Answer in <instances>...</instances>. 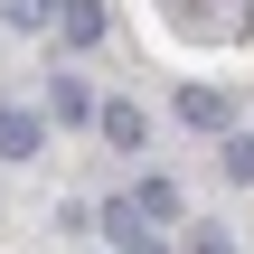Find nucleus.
Wrapping results in <instances>:
<instances>
[{
    "label": "nucleus",
    "mask_w": 254,
    "mask_h": 254,
    "mask_svg": "<svg viewBox=\"0 0 254 254\" xmlns=\"http://www.w3.org/2000/svg\"><path fill=\"white\" fill-rule=\"evenodd\" d=\"M189 254H236V236H226V226H198V245Z\"/></svg>",
    "instance_id": "obj_9"
},
{
    "label": "nucleus",
    "mask_w": 254,
    "mask_h": 254,
    "mask_svg": "<svg viewBox=\"0 0 254 254\" xmlns=\"http://www.w3.org/2000/svg\"><path fill=\"white\" fill-rule=\"evenodd\" d=\"M47 113H57V123H85V113H94L85 75H57V85H47Z\"/></svg>",
    "instance_id": "obj_6"
},
{
    "label": "nucleus",
    "mask_w": 254,
    "mask_h": 254,
    "mask_svg": "<svg viewBox=\"0 0 254 254\" xmlns=\"http://www.w3.org/2000/svg\"><path fill=\"white\" fill-rule=\"evenodd\" d=\"M132 217H141V226H170V217H179V189H170V179H141V189H132Z\"/></svg>",
    "instance_id": "obj_5"
},
{
    "label": "nucleus",
    "mask_w": 254,
    "mask_h": 254,
    "mask_svg": "<svg viewBox=\"0 0 254 254\" xmlns=\"http://www.w3.org/2000/svg\"><path fill=\"white\" fill-rule=\"evenodd\" d=\"M47 9H57V0H0V19H9V28H47Z\"/></svg>",
    "instance_id": "obj_8"
},
{
    "label": "nucleus",
    "mask_w": 254,
    "mask_h": 254,
    "mask_svg": "<svg viewBox=\"0 0 254 254\" xmlns=\"http://www.w3.org/2000/svg\"><path fill=\"white\" fill-rule=\"evenodd\" d=\"M104 236H113V254H132V245H141V236H151V226L132 217V198H113V207H104Z\"/></svg>",
    "instance_id": "obj_7"
},
{
    "label": "nucleus",
    "mask_w": 254,
    "mask_h": 254,
    "mask_svg": "<svg viewBox=\"0 0 254 254\" xmlns=\"http://www.w3.org/2000/svg\"><path fill=\"white\" fill-rule=\"evenodd\" d=\"M94 123H104V141H113V151H141V141H151L141 104H94Z\"/></svg>",
    "instance_id": "obj_4"
},
{
    "label": "nucleus",
    "mask_w": 254,
    "mask_h": 254,
    "mask_svg": "<svg viewBox=\"0 0 254 254\" xmlns=\"http://www.w3.org/2000/svg\"><path fill=\"white\" fill-rule=\"evenodd\" d=\"M47 141V113H28V104H0V160H28Z\"/></svg>",
    "instance_id": "obj_2"
},
{
    "label": "nucleus",
    "mask_w": 254,
    "mask_h": 254,
    "mask_svg": "<svg viewBox=\"0 0 254 254\" xmlns=\"http://www.w3.org/2000/svg\"><path fill=\"white\" fill-rule=\"evenodd\" d=\"M47 28H57L66 47H104V28H113V9H104V0H57V9H47Z\"/></svg>",
    "instance_id": "obj_1"
},
{
    "label": "nucleus",
    "mask_w": 254,
    "mask_h": 254,
    "mask_svg": "<svg viewBox=\"0 0 254 254\" xmlns=\"http://www.w3.org/2000/svg\"><path fill=\"white\" fill-rule=\"evenodd\" d=\"M179 123H198V132H226V123H236V104H226L217 85H179Z\"/></svg>",
    "instance_id": "obj_3"
}]
</instances>
